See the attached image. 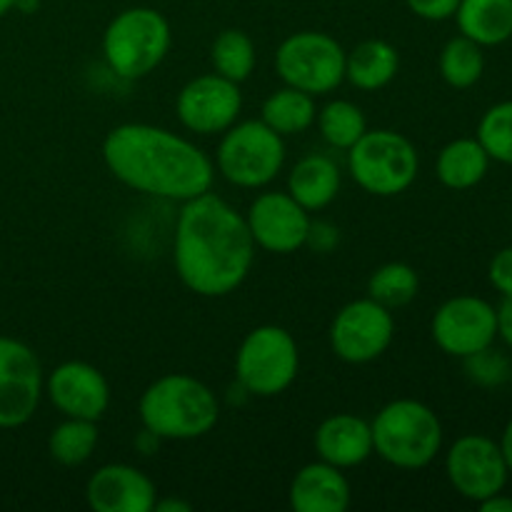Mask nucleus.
<instances>
[{
	"label": "nucleus",
	"instance_id": "nucleus-35",
	"mask_svg": "<svg viewBox=\"0 0 512 512\" xmlns=\"http://www.w3.org/2000/svg\"><path fill=\"white\" fill-rule=\"evenodd\" d=\"M495 310H498V338L512 350V298H503Z\"/></svg>",
	"mask_w": 512,
	"mask_h": 512
},
{
	"label": "nucleus",
	"instance_id": "nucleus-38",
	"mask_svg": "<svg viewBox=\"0 0 512 512\" xmlns=\"http://www.w3.org/2000/svg\"><path fill=\"white\" fill-rule=\"evenodd\" d=\"M155 512H190L193 505L188 500H180V498H163V500H155Z\"/></svg>",
	"mask_w": 512,
	"mask_h": 512
},
{
	"label": "nucleus",
	"instance_id": "nucleus-36",
	"mask_svg": "<svg viewBox=\"0 0 512 512\" xmlns=\"http://www.w3.org/2000/svg\"><path fill=\"white\" fill-rule=\"evenodd\" d=\"M478 508L483 512H512V495H505V490L495 493L485 498L483 503H478Z\"/></svg>",
	"mask_w": 512,
	"mask_h": 512
},
{
	"label": "nucleus",
	"instance_id": "nucleus-2",
	"mask_svg": "<svg viewBox=\"0 0 512 512\" xmlns=\"http://www.w3.org/2000/svg\"><path fill=\"white\" fill-rule=\"evenodd\" d=\"M103 163L125 188L170 203L208 193L215 180L213 158L200 145L150 123H120L108 130Z\"/></svg>",
	"mask_w": 512,
	"mask_h": 512
},
{
	"label": "nucleus",
	"instance_id": "nucleus-4",
	"mask_svg": "<svg viewBox=\"0 0 512 512\" xmlns=\"http://www.w3.org/2000/svg\"><path fill=\"white\" fill-rule=\"evenodd\" d=\"M373 455L398 470H423L443 450L445 430L438 413L423 400L398 398L370 420Z\"/></svg>",
	"mask_w": 512,
	"mask_h": 512
},
{
	"label": "nucleus",
	"instance_id": "nucleus-33",
	"mask_svg": "<svg viewBox=\"0 0 512 512\" xmlns=\"http://www.w3.org/2000/svg\"><path fill=\"white\" fill-rule=\"evenodd\" d=\"M410 8V13L418 15V18L430 20V23H443L450 20L458 10L460 0H405Z\"/></svg>",
	"mask_w": 512,
	"mask_h": 512
},
{
	"label": "nucleus",
	"instance_id": "nucleus-26",
	"mask_svg": "<svg viewBox=\"0 0 512 512\" xmlns=\"http://www.w3.org/2000/svg\"><path fill=\"white\" fill-rule=\"evenodd\" d=\"M98 423L80 418H65L50 430L48 453L63 468H78L93 458L98 448Z\"/></svg>",
	"mask_w": 512,
	"mask_h": 512
},
{
	"label": "nucleus",
	"instance_id": "nucleus-15",
	"mask_svg": "<svg viewBox=\"0 0 512 512\" xmlns=\"http://www.w3.org/2000/svg\"><path fill=\"white\" fill-rule=\"evenodd\" d=\"M310 220L308 210L288 190H265L245 213L255 248L275 255H290L305 248Z\"/></svg>",
	"mask_w": 512,
	"mask_h": 512
},
{
	"label": "nucleus",
	"instance_id": "nucleus-5",
	"mask_svg": "<svg viewBox=\"0 0 512 512\" xmlns=\"http://www.w3.org/2000/svg\"><path fill=\"white\" fill-rule=\"evenodd\" d=\"M173 33L155 8H128L115 15L103 33V58L123 80L148 78L168 55Z\"/></svg>",
	"mask_w": 512,
	"mask_h": 512
},
{
	"label": "nucleus",
	"instance_id": "nucleus-30",
	"mask_svg": "<svg viewBox=\"0 0 512 512\" xmlns=\"http://www.w3.org/2000/svg\"><path fill=\"white\" fill-rule=\"evenodd\" d=\"M475 138L480 140L490 160L512 165V100H503L485 110Z\"/></svg>",
	"mask_w": 512,
	"mask_h": 512
},
{
	"label": "nucleus",
	"instance_id": "nucleus-24",
	"mask_svg": "<svg viewBox=\"0 0 512 512\" xmlns=\"http://www.w3.org/2000/svg\"><path fill=\"white\" fill-rule=\"evenodd\" d=\"M315 115H318V105H315L313 95L290 88V85H283L275 93H270L260 108V120L283 138L300 135L313 128Z\"/></svg>",
	"mask_w": 512,
	"mask_h": 512
},
{
	"label": "nucleus",
	"instance_id": "nucleus-17",
	"mask_svg": "<svg viewBox=\"0 0 512 512\" xmlns=\"http://www.w3.org/2000/svg\"><path fill=\"white\" fill-rule=\"evenodd\" d=\"M158 488L130 463L100 465L85 483V503L95 512H153Z\"/></svg>",
	"mask_w": 512,
	"mask_h": 512
},
{
	"label": "nucleus",
	"instance_id": "nucleus-19",
	"mask_svg": "<svg viewBox=\"0 0 512 512\" xmlns=\"http://www.w3.org/2000/svg\"><path fill=\"white\" fill-rule=\"evenodd\" d=\"M315 453L320 460L340 470L363 465L373 455L370 420L353 413H335L318 425L313 435Z\"/></svg>",
	"mask_w": 512,
	"mask_h": 512
},
{
	"label": "nucleus",
	"instance_id": "nucleus-23",
	"mask_svg": "<svg viewBox=\"0 0 512 512\" xmlns=\"http://www.w3.org/2000/svg\"><path fill=\"white\" fill-rule=\"evenodd\" d=\"M490 155L478 138H455L438 153L435 175L450 190H470L485 180L490 170Z\"/></svg>",
	"mask_w": 512,
	"mask_h": 512
},
{
	"label": "nucleus",
	"instance_id": "nucleus-31",
	"mask_svg": "<svg viewBox=\"0 0 512 512\" xmlns=\"http://www.w3.org/2000/svg\"><path fill=\"white\" fill-rule=\"evenodd\" d=\"M463 370L465 375H468L470 383H475L478 388L493 390V388H500V385L510 383L512 363L503 350L488 345V348L463 358Z\"/></svg>",
	"mask_w": 512,
	"mask_h": 512
},
{
	"label": "nucleus",
	"instance_id": "nucleus-42",
	"mask_svg": "<svg viewBox=\"0 0 512 512\" xmlns=\"http://www.w3.org/2000/svg\"><path fill=\"white\" fill-rule=\"evenodd\" d=\"M510 385H512V373H510Z\"/></svg>",
	"mask_w": 512,
	"mask_h": 512
},
{
	"label": "nucleus",
	"instance_id": "nucleus-39",
	"mask_svg": "<svg viewBox=\"0 0 512 512\" xmlns=\"http://www.w3.org/2000/svg\"><path fill=\"white\" fill-rule=\"evenodd\" d=\"M498 443H500V450H503L505 463H508V468L512 473V418L508 420V425H505V430H503V435H500Z\"/></svg>",
	"mask_w": 512,
	"mask_h": 512
},
{
	"label": "nucleus",
	"instance_id": "nucleus-7",
	"mask_svg": "<svg viewBox=\"0 0 512 512\" xmlns=\"http://www.w3.org/2000/svg\"><path fill=\"white\" fill-rule=\"evenodd\" d=\"M285 155V138L263 120H238L220 133L213 163L230 185L258 190L283 173Z\"/></svg>",
	"mask_w": 512,
	"mask_h": 512
},
{
	"label": "nucleus",
	"instance_id": "nucleus-10",
	"mask_svg": "<svg viewBox=\"0 0 512 512\" xmlns=\"http://www.w3.org/2000/svg\"><path fill=\"white\" fill-rule=\"evenodd\" d=\"M395 338L393 310L375 303L373 298H358L345 303L330 323L328 340L335 358L348 365L375 363L388 353Z\"/></svg>",
	"mask_w": 512,
	"mask_h": 512
},
{
	"label": "nucleus",
	"instance_id": "nucleus-21",
	"mask_svg": "<svg viewBox=\"0 0 512 512\" xmlns=\"http://www.w3.org/2000/svg\"><path fill=\"white\" fill-rule=\"evenodd\" d=\"M400 70V53L393 43L380 38L363 40L345 53V80L363 93L383 90Z\"/></svg>",
	"mask_w": 512,
	"mask_h": 512
},
{
	"label": "nucleus",
	"instance_id": "nucleus-34",
	"mask_svg": "<svg viewBox=\"0 0 512 512\" xmlns=\"http://www.w3.org/2000/svg\"><path fill=\"white\" fill-rule=\"evenodd\" d=\"M340 243V233L333 223H325V220H310V230H308V245L310 250L315 253H330V250L338 248Z\"/></svg>",
	"mask_w": 512,
	"mask_h": 512
},
{
	"label": "nucleus",
	"instance_id": "nucleus-20",
	"mask_svg": "<svg viewBox=\"0 0 512 512\" xmlns=\"http://www.w3.org/2000/svg\"><path fill=\"white\" fill-rule=\"evenodd\" d=\"M340 185H343V173H340L338 163L323 153L305 155L288 173V193L308 213L328 208L338 198Z\"/></svg>",
	"mask_w": 512,
	"mask_h": 512
},
{
	"label": "nucleus",
	"instance_id": "nucleus-22",
	"mask_svg": "<svg viewBox=\"0 0 512 512\" xmlns=\"http://www.w3.org/2000/svg\"><path fill=\"white\" fill-rule=\"evenodd\" d=\"M453 18L460 35L483 48H495L512 38V0H460Z\"/></svg>",
	"mask_w": 512,
	"mask_h": 512
},
{
	"label": "nucleus",
	"instance_id": "nucleus-1",
	"mask_svg": "<svg viewBox=\"0 0 512 512\" xmlns=\"http://www.w3.org/2000/svg\"><path fill=\"white\" fill-rule=\"evenodd\" d=\"M255 240L245 215L215 193L180 203L173 265L180 283L200 298H225L248 280Z\"/></svg>",
	"mask_w": 512,
	"mask_h": 512
},
{
	"label": "nucleus",
	"instance_id": "nucleus-25",
	"mask_svg": "<svg viewBox=\"0 0 512 512\" xmlns=\"http://www.w3.org/2000/svg\"><path fill=\"white\" fill-rule=\"evenodd\" d=\"M440 78L455 90H468L485 75V48L465 35H455L443 45L438 58Z\"/></svg>",
	"mask_w": 512,
	"mask_h": 512
},
{
	"label": "nucleus",
	"instance_id": "nucleus-29",
	"mask_svg": "<svg viewBox=\"0 0 512 512\" xmlns=\"http://www.w3.org/2000/svg\"><path fill=\"white\" fill-rule=\"evenodd\" d=\"M418 290L420 278L415 268L408 263H398V260L380 265L368 280V298L385 305L388 310H398L413 303Z\"/></svg>",
	"mask_w": 512,
	"mask_h": 512
},
{
	"label": "nucleus",
	"instance_id": "nucleus-9",
	"mask_svg": "<svg viewBox=\"0 0 512 512\" xmlns=\"http://www.w3.org/2000/svg\"><path fill=\"white\" fill-rule=\"evenodd\" d=\"M345 53L348 50L328 33L300 30L288 35L275 50V73L283 85L303 93L330 95L345 83Z\"/></svg>",
	"mask_w": 512,
	"mask_h": 512
},
{
	"label": "nucleus",
	"instance_id": "nucleus-11",
	"mask_svg": "<svg viewBox=\"0 0 512 512\" xmlns=\"http://www.w3.org/2000/svg\"><path fill=\"white\" fill-rule=\"evenodd\" d=\"M445 475L460 498L483 503L508 485L510 468L498 440L480 433L460 435L445 453Z\"/></svg>",
	"mask_w": 512,
	"mask_h": 512
},
{
	"label": "nucleus",
	"instance_id": "nucleus-32",
	"mask_svg": "<svg viewBox=\"0 0 512 512\" xmlns=\"http://www.w3.org/2000/svg\"><path fill=\"white\" fill-rule=\"evenodd\" d=\"M488 280L503 298H512V248H503L493 255L488 265Z\"/></svg>",
	"mask_w": 512,
	"mask_h": 512
},
{
	"label": "nucleus",
	"instance_id": "nucleus-12",
	"mask_svg": "<svg viewBox=\"0 0 512 512\" xmlns=\"http://www.w3.org/2000/svg\"><path fill=\"white\" fill-rule=\"evenodd\" d=\"M45 373L38 355L23 340L0 335V430L23 428L43 400Z\"/></svg>",
	"mask_w": 512,
	"mask_h": 512
},
{
	"label": "nucleus",
	"instance_id": "nucleus-41",
	"mask_svg": "<svg viewBox=\"0 0 512 512\" xmlns=\"http://www.w3.org/2000/svg\"><path fill=\"white\" fill-rule=\"evenodd\" d=\"M15 3H18V0H0V18H3V15H8L10 10L15 8Z\"/></svg>",
	"mask_w": 512,
	"mask_h": 512
},
{
	"label": "nucleus",
	"instance_id": "nucleus-28",
	"mask_svg": "<svg viewBox=\"0 0 512 512\" xmlns=\"http://www.w3.org/2000/svg\"><path fill=\"white\" fill-rule=\"evenodd\" d=\"M210 60H213L215 73L233 83H245L255 70V43L245 30L228 28L218 33V38L210 45Z\"/></svg>",
	"mask_w": 512,
	"mask_h": 512
},
{
	"label": "nucleus",
	"instance_id": "nucleus-40",
	"mask_svg": "<svg viewBox=\"0 0 512 512\" xmlns=\"http://www.w3.org/2000/svg\"><path fill=\"white\" fill-rule=\"evenodd\" d=\"M15 8H18L20 13H35V10H38V0H18Z\"/></svg>",
	"mask_w": 512,
	"mask_h": 512
},
{
	"label": "nucleus",
	"instance_id": "nucleus-18",
	"mask_svg": "<svg viewBox=\"0 0 512 512\" xmlns=\"http://www.w3.org/2000/svg\"><path fill=\"white\" fill-rule=\"evenodd\" d=\"M353 500L350 480L335 465L313 460L293 475L288 505L295 512H345Z\"/></svg>",
	"mask_w": 512,
	"mask_h": 512
},
{
	"label": "nucleus",
	"instance_id": "nucleus-27",
	"mask_svg": "<svg viewBox=\"0 0 512 512\" xmlns=\"http://www.w3.org/2000/svg\"><path fill=\"white\" fill-rule=\"evenodd\" d=\"M315 125H318L325 143L335 150L353 148L363 138L365 130H368V120H365L363 108L355 105L353 100L345 98L328 100L323 108H318Z\"/></svg>",
	"mask_w": 512,
	"mask_h": 512
},
{
	"label": "nucleus",
	"instance_id": "nucleus-8",
	"mask_svg": "<svg viewBox=\"0 0 512 512\" xmlns=\"http://www.w3.org/2000/svg\"><path fill=\"white\" fill-rule=\"evenodd\" d=\"M300 350L293 335L280 325H258L235 353V383L250 398H275L295 383Z\"/></svg>",
	"mask_w": 512,
	"mask_h": 512
},
{
	"label": "nucleus",
	"instance_id": "nucleus-16",
	"mask_svg": "<svg viewBox=\"0 0 512 512\" xmlns=\"http://www.w3.org/2000/svg\"><path fill=\"white\" fill-rule=\"evenodd\" d=\"M45 398L63 418L98 423L110 405V385L95 365L85 360H65L45 375Z\"/></svg>",
	"mask_w": 512,
	"mask_h": 512
},
{
	"label": "nucleus",
	"instance_id": "nucleus-37",
	"mask_svg": "<svg viewBox=\"0 0 512 512\" xmlns=\"http://www.w3.org/2000/svg\"><path fill=\"white\" fill-rule=\"evenodd\" d=\"M163 443V440L158 438V435H153L150 430H140L138 435H135V450H138L140 455H153L155 450H158V445Z\"/></svg>",
	"mask_w": 512,
	"mask_h": 512
},
{
	"label": "nucleus",
	"instance_id": "nucleus-6",
	"mask_svg": "<svg viewBox=\"0 0 512 512\" xmlns=\"http://www.w3.org/2000/svg\"><path fill=\"white\" fill-rule=\"evenodd\" d=\"M345 153H348L350 178L375 198H395L418 180V148L408 135L395 130H365L363 138Z\"/></svg>",
	"mask_w": 512,
	"mask_h": 512
},
{
	"label": "nucleus",
	"instance_id": "nucleus-14",
	"mask_svg": "<svg viewBox=\"0 0 512 512\" xmlns=\"http://www.w3.org/2000/svg\"><path fill=\"white\" fill-rule=\"evenodd\" d=\"M180 125L195 135H220L235 125L243 113L240 85L218 73L188 80L175 98Z\"/></svg>",
	"mask_w": 512,
	"mask_h": 512
},
{
	"label": "nucleus",
	"instance_id": "nucleus-3",
	"mask_svg": "<svg viewBox=\"0 0 512 512\" xmlns=\"http://www.w3.org/2000/svg\"><path fill=\"white\" fill-rule=\"evenodd\" d=\"M140 425L160 440H198L213 433L220 400L203 380L185 373L160 375L140 395Z\"/></svg>",
	"mask_w": 512,
	"mask_h": 512
},
{
	"label": "nucleus",
	"instance_id": "nucleus-13",
	"mask_svg": "<svg viewBox=\"0 0 512 512\" xmlns=\"http://www.w3.org/2000/svg\"><path fill=\"white\" fill-rule=\"evenodd\" d=\"M430 335L450 358H468L498 340V310L478 295L448 298L433 315Z\"/></svg>",
	"mask_w": 512,
	"mask_h": 512
}]
</instances>
